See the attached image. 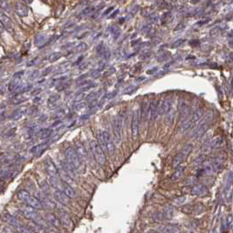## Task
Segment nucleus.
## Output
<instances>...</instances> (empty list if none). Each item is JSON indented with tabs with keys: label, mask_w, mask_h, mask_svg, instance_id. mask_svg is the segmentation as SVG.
<instances>
[{
	"label": "nucleus",
	"mask_w": 233,
	"mask_h": 233,
	"mask_svg": "<svg viewBox=\"0 0 233 233\" xmlns=\"http://www.w3.org/2000/svg\"><path fill=\"white\" fill-rule=\"evenodd\" d=\"M203 116V110L202 108H200L197 111H196L193 113V115L189 119H187L184 123H182V126L180 128V132L183 133L187 130L196 127L199 124V122L202 119Z\"/></svg>",
	"instance_id": "f257e3e1"
},
{
	"label": "nucleus",
	"mask_w": 233,
	"mask_h": 233,
	"mask_svg": "<svg viewBox=\"0 0 233 233\" xmlns=\"http://www.w3.org/2000/svg\"><path fill=\"white\" fill-rule=\"evenodd\" d=\"M193 150V145L192 144H188L186 145L182 150L181 152L175 155V157L174 158V160H173V167L174 168H176L178 167L179 165H182V163L189 157V155L191 153Z\"/></svg>",
	"instance_id": "f03ea898"
},
{
	"label": "nucleus",
	"mask_w": 233,
	"mask_h": 233,
	"mask_svg": "<svg viewBox=\"0 0 233 233\" xmlns=\"http://www.w3.org/2000/svg\"><path fill=\"white\" fill-rule=\"evenodd\" d=\"M90 148H91V151L93 153L96 161L100 165H103L106 161V158H105L104 152L100 146V145L96 140H92L90 142Z\"/></svg>",
	"instance_id": "7ed1b4c3"
},
{
	"label": "nucleus",
	"mask_w": 233,
	"mask_h": 233,
	"mask_svg": "<svg viewBox=\"0 0 233 233\" xmlns=\"http://www.w3.org/2000/svg\"><path fill=\"white\" fill-rule=\"evenodd\" d=\"M66 156H67V159L69 162V165L73 168H75V169H79L81 168V163H82V160H80L79 156L77 155L76 152L72 149V148H68L67 151H66Z\"/></svg>",
	"instance_id": "20e7f679"
},
{
	"label": "nucleus",
	"mask_w": 233,
	"mask_h": 233,
	"mask_svg": "<svg viewBox=\"0 0 233 233\" xmlns=\"http://www.w3.org/2000/svg\"><path fill=\"white\" fill-rule=\"evenodd\" d=\"M224 143H225L224 139L222 137H218L215 139L205 143L204 146H203V153H210L212 150H215V149L221 147L224 145Z\"/></svg>",
	"instance_id": "39448f33"
},
{
	"label": "nucleus",
	"mask_w": 233,
	"mask_h": 233,
	"mask_svg": "<svg viewBox=\"0 0 233 233\" xmlns=\"http://www.w3.org/2000/svg\"><path fill=\"white\" fill-rule=\"evenodd\" d=\"M113 132L117 144H119L122 139V119L119 116L113 119Z\"/></svg>",
	"instance_id": "423d86ee"
},
{
	"label": "nucleus",
	"mask_w": 233,
	"mask_h": 233,
	"mask_svg": "<svg viewBox=\"0 0 233 233\" xmlns=\"http://www.w3.org/2000/svg\"><path fill=\"white\" fill-rule=\"evenodd\" d=\"M102 133V136L103 138V140H104V143L106 145V148H107V153L111 155H113L114 153H115V145L111 139V137L110 135V133L107 132V131H103L101 132Z\"/></svg>",
	"instance_id": "0eeeda50"
},
{
	"label": "nucleus",
	"mask_w": 233,
	"mask_h": 233,
	"mask_svg": "<svg viewBox=\"0 0 233 233\" xmlns=\"http://www.w3.org/2000/svg\"><path fill=\"white\" fill-rule=\"evenodd\" d=\"M139 111H135L132 116V134L133 139H136L139 134Z\"/></svg>",
	"instance_id": "6e6552de"
},
{
	"label": "nucleus",
	"mask_w": 233,
	"mask_h": 233,
	"mask_svg": "<svg viewBox=\"0 0 233 233\" xmlns=\"http://www.w3.org/2000/svg\"><path fill=\"white\" fill-rule=\"evenodd\" d=\"M14 10L19 17H26L28 15V12H29L27 5L25 3L20 2V1L16 2V4L14 5Z\"/></svg>",
	"instance_id": "1a4fd4ad"
},
{
	"label": "nucleus",
	"mask_w": 233,
	"mask_h": 233,
	"mask_svg": "<svg viewBox=\"0 0 233 233\" xmlns=\"http://www.w3.org/2000/svg\"><path fill=\"white\" fill-rule=\"evenodd\" d=\"M172 105H173L172 99H170V98L165 99L160 103V105L159 106V114L160 115H164V114L166 115V114H168L171 111Z\"/></svg>",
	"instance_id": "9d476101"
},
{
	"label": "nucleus",
	"mask_w": 233,
	"mask_h": 233,
	"mask_svg": "<svg viewBox=\"0 0 233 233\" xmlns=\"http://www.w3.org/2000/svg\"><path fill=\"white\" fill-rule=\"evenodd\" d=\"M209 190L208 188L203 184H199V185H196L192 188L191 193L195 196H204L208 194Z\"/></svg>",
	"instance_id": "9b49d317"
},
{
	"label": "nucleus",
	"mask_w": 233,
	"mask_h": 233,
	"mask_svg": "<svg viewBox=\"0 0 233 233\" xmlns=\"http://www.w3.org/2000/svg\"><path fill=\"white\" fill-rule=\"evenodd\" d=\"M149 112H150V119L155 120L159 114V105L156 100H153L149 105Z\"/></svg>",
	"instance_id": "f8f14e48"
},
{
	"label": "nucleus",
	"mask_w": 233,
	"mask_h": 233,
	"mask_svg": "<svg viewBox=\"0 0 233 233\" xmlns=\"http://www.w3.org/2000/svg\"><path fill=\"white\" fill-rule=\"evenodd\" d=\"M0 20H1L4 27L7 28L8 30H11L12 29V22H11V19L4 11H0Z\"/></svg>",
	"instance_id": "ddd939ff"
},
{
	"label": "nucleus",
	"mask_w": 233,
	"mask_h": 233,
	"mask_svg": "<svg viewBox=\"0 0 233 233\" xmlns=\"http://www.w3.org/2000/svg\"><path fill=\"white\" fill-rule=\"evenodd\" d=\"M176 170L175 171V173L171 175V181L175 182L179 179L182 178V176L183 175L184 170H185V166H181L179 165L178 167H176Z\"/></svg>",
	"instance_id": "4468645a"
},
{
	"label": "nucleus",
	"mask_w": 233,
	"mask_h": 233,
	"mask_svg": "<svg viewBox=\"0 0 233 233\" xmlns=\"http://www.w3.org/2000/svg\"><path fill=\"white\" fill-rule=\"evenodd\" d=\"M76 153L79 156L80 160L82 161L87 158V152L85 151L84 146L81 144V143H77L76 144Z\"/></svg>",
	"instance_id": "2eb2a0df"
},
{
	"label": "nucleus",
	"mask_w": 233,
	"mask_h": 233,
	"mask_svg": "<svg viewBox=\"0 0 233 233\" xmlns=\"http://www.w3.org/2000/svg\"><path fill=\"white\" fill-rule=\"evenodd\" d=\"M208 125L209 124H201L200 125V127L198 128V130L195 133V136H194L195 139H199V138L203 137V135L207 132V129L209 127Z\"/></svg>",
	"instance_id": "dca6fc26"
},
{
	"label": "nucleus",
	"mask_w": 233,
	"mask_h": 233,
	"mask_svg": "<svg viewBox=\"0 0 233 233\" xmlns=\"http://www.w3.org/2000/svg\"><path fill=\"white\" fill-rule=\"evenodd\" d=\"M0 8L4 13H11V7L7 0H0Z\"/></svg>",
	"instance_id": "f3484780"
},
{
	"label": "nucleus",
	"mask_w": 233,
	"mask_h": 233,
	"mask_svg": "<svg viewBox=\"0 0 233 233\" xmlns=\"http://www.w3.org/2000/svg\"><path fill=\"white\" fill-rule=\"evenodd\" d=\"M213 118H214V112L212 111H208L205 116H203L201 119L202 120L201 124H209L210 121H212Z\"/></svg>",
	"instance_id": "a211bd4d"
},
{
	"label": "nucleus",
	"mask_w": 233,
	"mask_h": 233,
	"mask_svg": "<svg viewBox=\"0 0 233 233\" xmlns=\"http://www.w3.org/2000/svg\"><path fill=\"white\" fill-rule=\"evenodd\" d=\"M189 107L185 103H183L181 106V109H180V115H181V119H183L187 117V115L189 114Z\"/></svg>",
	"instance_id": "6ab92c4d"
},
{
	"label": "nucleus",
	"mask_w": 233,
	"mask_h": 233,
	"mask_svg": "<svg viewBox=\"0 0 233 233\" xmlns=\"http://www.w3.org/2000/svg\"><path fill=\"white\" fill-rule=\"evenodd\" d=\"M64 194L67 196L70 197V198H75L76 196V194H75V190L71 187H69L68 185H65L64 186Z\"/></svg>",
	"instance_id": "aec40b11"
},
{
	"label": "nucleus",
	"mask_w": 233,
	"mask_h": 233,
	"mask_svg": "<svg viewBox=\"0 0 233 233\" xmlns=\"http://www.w3.org/2000/svg\"><path fill=\"white\" fill-rule=\"evenodd\" d=\"M160 231L163 232H175L179 231V228L175 225H163Z\"/></svg>",
	"instance_id": "412c9836"
},
{
	"label": "nucleus",
	"mask_w": 233,
	"mask_h": 233,
	"mask_svg": "<svg viewBox=\"0 0 233 233\" xmlns=\"http://www.w3.org/2000/svg\"><path fill=\"white\" fill-rule=\"evenodd\" d=\"M163 214H164L165 218H167V219L172 218V217H173V209L171 207H169V206L165 207Z\"/></svg>",
	"instance_id": "4be33fe9"
},
{
	"label": "nucleus",
	"mask_w": 233,
	"mask_h": 233,
	"mask_svg": "<svg viewBox=\"0 0 233 233\" xmlns=\"http://www.w3.org/2000/svg\"><path fill=\"white\" fill-rule=\"evenodd\" d=\"M96 11V8L94 6H90V7H87L85 9H83L82 11V14L84 15H91L95 12Z\"/></svg>",
	"instance_id": "5701e85b"
},
{
	"label": "nucleus",
	"mask_w": 233,
	"mask_h": 233,
	"mask_svg": "<svg viewBox=\"0 0 233 233\" xmlns=\"http://www.w3.org/2000/svg\"><path fill=\"white\" fill-rule=\"evenodd\" d=\"M153 219H154L156 222H161V221L165 218L164 214L161 213V212H157V213H155V214L153 215Z\"/></svg>",
	"instance_id": "b1692460"
},
{
	"label": "nucleus",
	"mask_w": 233,
	"mask_h": 233,
	"mask_svg": "<svg viewBox=\"0 0 233 233\" xmlns=\"http://www.w3.org/2000/svg\"><path fill=\"white\" fill-rule=\"evenodd\" d=\"M97 96H98V92H92L87 96L86 100L87 101H93V100H95V98L97 97Z\"/></svg>",
	"instance_id": "393cba45"
},
{
	"label": "nucleus",
	"mask_w": 233,
	"mask_h": 233,
	"mask_svg": "<svg viewBox=\"0 0 233 233\" xmlns=\"http://www.w3.org/2000/svg\"><path fill=\"white\" fill-rule=\"evenodd\" d=\"M148 107H147V105L146 104V103H144L143 104V106H142V111H141V116H142V118H143V119H146V118L147 117V115H148V113L146 112V111L148 110L147 109Z\"/></svg>",
	"instance_id": "a878e982"
},
{
	"label": "nucleus",
	"mask_w": 233,
	"mask_h": 233,
	"mask_svg": "<svg viewBox=\"0 0 233 233\" xmlns=\"http://www.w3.org/2000/svg\"><path fill=\"white\" fill-rule=\"evenodd\" d=\"M48 172L50 174H52L53 175H57V169L55 168V167L53 164H49L48 165Z\"/></svg>",
	"instance_id": "bb28decb"
},
{
	"label": "nucleus",
	"mask_w": 233,
	"mask_h": 233,
	"mask_svg": "<svg viewBox=\"0 0 233 233\" xmlns=\"http://www.w3.org/2000/svg\"><path fill=\"white\" fill-rule=\"evenodd\" d=\"M65 214V213H64ZM63 224H64V225L65 226H68V225H71V220H70V218H69V217L67 215V214H65L64 215V217H63Z\"/></svg>",
	"instance_id": "cd10ccee"
},
{
	"label": "nucleus",
	"mask_w": 233,
	"mask_h": 233,
	"mask_svg": "<svg viewBox=\"0 0 233 233\" xmlns=\"http://www.w3.org/2000/svg\"><path fill=\"white\" fill-rule=\"evenodd\" d=\"M203 160H204V156H200V157H198V158L196 160V161H195L196 166L202 165V164L203 163Z\"/></svg>",
	"instance_id": "c85d7f7f"
},
{
	"label": "nucleus",
	"mask_w": 233,
	"mask_h": 233,
	"mask_svg": "<svg viewBox=\"0 0 233 233\" xmlns=\"http://www.w3.org/2000/svg\"><path fill=\"white\" fill-rule=\"evenodd\" d=\"M86 48H87V46H86L85 43H81L78 46V51H84Z\"/></svg>",
	"instance_id": "c756f323"
},
{
	"label": "nucleus",
	"mask_w": 233,
	"mask_h": 233,
	"mask_svg": "<svg viewBox=\"0 0 233 233\" xmlns=\"http://www.w3.org/2000/svg\"><path fill=\"white\" fill-rule=\"evenodd\" d=\"M86 106V103H83V102H81V103H78V105L76 106V108H77V110L78 111H80V110H82L84 107Z\"/></svg>",
	"instance_id": "7c9ffc66"
},
{
	"label": "nucleus",
	"mask_w": 233,
	"mask_h": 233,
	"mask_svg": "<svg viewBox=\"0 0 233 233\" xmlns=\"http://www.w3.org/2000/svg\"><path fill=\"white\" fill-rule=\"evenodd\" d=\"M51 57H53V61H55L56 59H58L60 57V54L59 53H53V55H52Z\"/></svg>",
	"instance_id": "2f4dec72"
},
{
	"label": "nucleus",
	"mask_w": 233,
	"mask_h": 233,
	"mask_svg": "<svg viewBox=\"0 0 233 233\" xmlns=\"http://www.w3.org/2000/svg\"><path fill=\"white\" fill-rule=\"evenodd\" d=\"M4 25H3V24H2V22H1V20H0V32H3V31H4Z\"/></svg>",
	"instance_id": "473e14b6"
},
{
	"label": "nucleus",
	"mask_w": 233,
	"mask_h": 233,
	"mask_svg": "<svg viewBox=\"0 0 233 233\" xmlns=\"http://www.w3.org/2000/svg\"><path fill=\"white\" fill-rule=\"evenodd\" d=\"M25 4H32L33 2V0H23Z\"/></svg>",
	"instance_id": "72a5a7b5"
},
{
	"label": "nucleus",
	"mask_w": 233,
	"mask_h": 233,
	"mask_svg": "<svg viewBox=\"0 0 233 233\" xmlns=\"http://www.w3.org/2000/svg\"><path fill=\"white\" fill-rule=\"evenodd\" d=\"M112 9H113V7H111V8H110V9H108V10H107V11H105V12H104V15H105V14H106V13H108V12H110V11H111V10H112Z\"/></svg>",
	"instance_id": "f704fd0d"
}]
</instances>
